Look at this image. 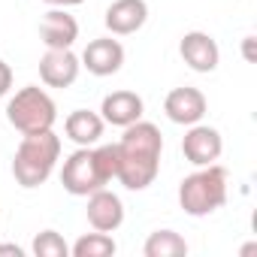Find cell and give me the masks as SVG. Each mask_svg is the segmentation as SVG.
<instances>
[{"mask_svg":"<svg viewBox=\"0 0 257 257\" xmlns=\"http://www.w3.org/2000/svg\"><path fill=\"white\" fill-rule=\"evenodd\" d=\"M118 146V182L127 191H146L155 185L161 173V155H164V134L152 121H134L124 127V137Z\"/></svg>","mask_w":257,"mask_h":257,"instance_id":"obj_1","label":"cell"},{"mask_svg":"<svg viewBox=\"0 0 257 257\" xmlns=\"http://www.w3.org/2000/svg\"><path fill=\"white\" fill-rule=\"evenodd\" d=\"M61 161V137L55 131L28 134L22 137L16 158H13V176L22 188H40L49 182Z\"/></svg>","mask_w":257,"mask_h":257,"instance_id":"obj_2","label":"cell"},{"mask_svg":"<svg viewBox=\"0 0 257 257\" xmlns=\"http://www.w3.org/2000/svg\"><path fill=\"white\" fill-rule=\"evenodd\" d=\"M227 191H230V173L215 161V164L197 167L191 176L182 179L179 206L191 218H206L227 203Z\"/></svg>","mask_w":257,"mask_h":257,"instance_id":"obj_3","label":"cell"},{"mask_svg":"<svg viewBox=\"0 0 257 257\" xmlns=\"http://www.w3.org/2000/svg\"><path fill=\"white\" fill-rule=\"evenodd\" d=\"M7 121L16 127L22 137L28 134H43L52 131L55 121H58V106L52 100V94L40 85H28L19 88L10 103H7Z\"/></svg>","mask_w":257,"mask_h":257,"instance_id":"obj_4","label":"cell"},{"mask_svg":"<svg viewBox=\"0 0 257 257\" xmlns=\"http://www.w3.org/2000/svg\"><path fill=\"white\" fill-rule=\"evenodd\" d=\"M61 185L73 197H88V194H94V191H100V188L109 185L103 179L100 167H97L94 146H76V152L61 167Z\"/></svg>","mask_w":257,"mask_h":257,"instance_id":"obj_5","label":"cell"},{"mask_svg":"<svg viewBox=\"0 0 257 257\" xmlns=\"http://www.w3.org/2000/svg\"><path fill=\"white\" fill-rule=\"evenodd\" d=\"M224 152V140H221V131L218 127H209L203 121L191 124L185 137H182V155L188 164L194 167H206V164H215Z\"/></svg>","mask_w":257,"mask_h":257,"instance_id":"obj_6","label":"cell"},{"mask_svg":"<svg viewBox=\"0 0 257 257\" xmlns=\"http://www.w3.org/2000/svg\"><path fill=\"white\" fill-rule=\"evenodd\" d=\"M206 109H209V100L200 88H191V85H182V88H173L167 97H164V115L173 121V124H182V127H191L197 121L206 118Z\"/></svg>","mask_w":257,"mask_h":257,"instance_id":"obj_7","label":"cell"},{"mask_svg":"<svg viewBox=\"0 0 257 257\" xmlns=\"http://www.w3.org/2000/svg\"><path fill=\"white\" fill-rule=\"evenodd\" d=\"M179 55L194 73H215L221 64V49L212 34L206 31H188L179 40Z\"/></svg>","mask_w":257,"mask_h":257,"instance_id":"obj_8","label":"cell"},{"mask_svg":"<svg viewBox=\"0 0 257 257\" xmlns=\"http://www.w3.org/2000/svg\"><path fill=\"white\" fill-rule=\"evenodd\" d=\"M82 67L91 73V76H100V79H106V76H115L121 67H124V46L109 34V37H97V40H91L88 46H85V52H82Z\"/></svg>","mask_w":257,"mask_h":257,"instance_id":"obj_9","label":"cell"},{"mask_svg":"<svg viewBox=\"0 0 257 257\" xmlns=\"http://www.w3.org/2000/svg\"><path fill=\"white\" fill-rule=\"evenodd\" d=\"M82 73V61L73 49H46L40 58V79L46 88H70Z\"/></svg>","mask_w":257,"mask_h":257,"instance_id":"obj_10","label":"cell"},{"mask_svg":"<svg viewBox=\"0 0 257 257\" xmlns=\"http://www.w3.org/2000/svg\"><path fill=\"white\" fill-rule=\"evenodd\" d=\"M146 22H149L146 0H112L103 16V25L112 37H131V34L143 31Z\"/></svg>","mask_w":257,"mask_h":257,"instance_id":"obj_11","label":"cell"},{"mask_svg":"<svg viewBox=\"0 0 257 257\" xmlns=\"http://www.w3.org/2000/svg\"><path fill=\"white\" fill-rule=\"evenodd\" d=\"M88 224L100 233H115L121 224H124V203L115 191L109 188H100L94 194H88Z\"/></svg>","mask_w":257,"mask_h":257,"instance_id":"obj_12","label":"cell"},{"mask_svg":"<svg viewBox=\"0 0 257 257\" xmlns=\"http://www.w3.org/2000/svg\"><path fill=\"white\" fill-rule=\"evenodd\" d=\"M143 112H146L143 97H140L137 91H127V88L106 94L103 103H100V118H103L106 124H112V127H121V131H124L127 124L140 121Z\"/></svg>","mask_w":257,"mask_h":257,"instance_id":"obj_13","label":"cell"},{"mask_svg":"<svg viewBox=\"0 0 257 257\" xmlns=\"http://www.w3.org/2000/svg\"><path fill=\"white\" fill-rule=\"evenodd\" d=\"M40 40L46 49H73L79 40V22L61 7H52L40 22Z\"/></svg>","mask_w":257,"mask_h":257,"instance_id":"obj_14","label":"cell"},{"mask_svg":"<svg viewBox=\"0 0 257 257\" xmlns=\"http://www.w3.org/2000/svg\"><path fill=\"white\" fill-rule=\"evenodd\" d=\"M103 131H106V121L100 118V112H91V109H73L64 121V134L76 146H97L103 140Z\"/></svg>","mask_w":257,"mask_h":257,"instance_id":"obj_15","label":"cell"},{"mask_svg":"<svg viewBox=\"0 0 257 257\" xmlns=\"http://www.w3.org/2000/svg\"><path fill=\"white\" fill-rule=\"evenodd\" d=\"M143 254L146 257H182V254H188V242L176 230H155L146 239Z\"/></svg>","mask_w":257,"mask_h":257,"instance_id":"obj_16","label":"cell"},{"mask_svg":"<svg viewBox=\"0 0 257 257\" xmlns=\"http://www.w3.org/2000/svg\"><path fill=\"white\" fill-rule=\"evenodd\" d=\"M115 251H118L115 239H112L109 233H100V230L85 233V236H79V239L70 245V254H73V257H112Z\"/></svg>","mask_w":257,"mask_h":257,"instance_id":"obj_17","label":"cell"},{"mask_svg":"<svg viewBox=\"0 0 257 257\" xmlns=\"http://www.w3.org/2000/svg\"><path fill=\"white\" fill-rule=\"evenodd\" d=\"M31 251L37 257H67L70 254V245L64 242V236L58 230H43V233H37Z\"/></svg>","mask_w":257,"mask_h":257,"instance_id":"obj_18","label":"cell"},{"mask_svg":"<svg viewBox=\"0 0 257 257\" xmlns=\"http://www.w3.org/2000/svg\"><path fill=\"white\" fill-rule=\"evenodd\" d=\"M94 158H97L103 179L112 182L118 176V146H94Z\"/></svg>","mask_w":257,"mask_h":257,"instance_id":"obj_19","label":"cell"},{"mask_svg":"<svg viewBox=\"0 0 257 257\" xmlns=\"http://www.w3.org/2000/svg\"><path fill=\"white\" fill-rule=\"evenodd\" d=\"M10 91H13V67L0 61V97H7Z\"/></svg>","mask_w":257,"mask_h":257,"instance_id":"obj_20","label":"cell"},{"mask_svg":"<svg viewBox=\"0 0 257 257\" xmlns=\"http://www.w3.org/2000/svg\"><path fill=\"white\" fill-rule=\"evenodd\" d=\"M254 43H257L254 37H245V40H242V58H245L248 64H254V61H257V58H254Z\"/></svg>","mask_w":257,"mask_h":257,"instance_id":"obj_21","label":"cell"},{"mask_svg":"<svg viewBox=\"0 0 257 257\" xmlns=\"http://www.w3.org/2000/svg\"><path fill=\"white\" fill-rule=\"evenodd\" d=\"M43 4H49V7H61V10H70V7L85 4V0H43Z\"/></svg>","mask_w":257,"mask_h":257,"instance_id":"obj_22","label":"cell"},{"mask_svg":"<svg viewBox=\"0 0 257 257\" xmlns=\"http://www.w3.org/2000/svg\"><path fill=\"white\" fill-rule=\"evenodd\" d=\"M0 254H16V257H22L25 248H19V245H0Z\"/></svg>","mask_w":257,"mask_h":257,"instance_id":"obj_23","label":"cell"}]
</instances>
